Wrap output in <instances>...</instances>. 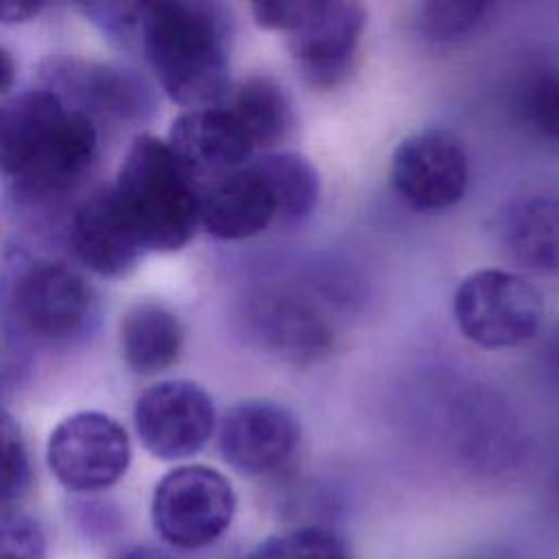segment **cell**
Returning <instances> with one entry per match:
<instances>
[{
  "instance_id": "9",
  "label": "cell",
  "mask_w": 559,
  "mask_h": 559,
  "mask_svg": "<svg viewBox=\"0 0 559 559\" xmlns=\"http://www.w3.org/2000/svg\"><path fill=\"white\" fill-rule=\"evenodd\" d=\"M469 179L467 153L448 129H421L406 135L391 157V186L419 212L456 205Z\"/></svg>"
},
{
  "instance_id": "18",
  "label": "cell",
  "mask_w": 559,
  "mask_h": 559,
  "mask_svg": "<svg viewBox=\"0 0 559 559\" xmlns=\"http://www.w3.org/2000/svg\"><path fill=\"white\" fill-rule=\"evenodd\" d=\"M236 118L255 155L275 151L293 127V105L286 90L271 76H247L231 83L221 100Z\"/></svg>"
},
{
  "instance_id": "19",
  "label": "cell",
  "mask_w": 559,
  "mask_h": 559,
  "mask_svg": "<svg viewBox=\"0 0 559 559\" xmlns=\"http://www.w3.org/2000/svg\"><path fill=\"white\" fill-rule=\"evenodd\" d=\"M183 330L173 310L155 301L129 308L120 321V352L127 367L140 376H155L177 362Z\"/></svg>"
},
{
  "instance_id": "25",
  "label": "cell",
  "mask_w": 559,
  "mask_h": 559,
  "mask_svg": "<svg viewBox=\"0 0 559 559\" xmlns=\"http://www.w3.org/2000/svg\"><path fill=\"white\" fill-rule=\"evenodd\" d=\"M0 559H46L39 522L15 507H0Z\"/></svg>"
},
{
  "instance_id": "4",
  "label": "cell",
  "mask_w": 559,
  "mask_h": 559,
  "mask_svg": "<svg viewBox=\"0 0 559 559\" xmlns=\"http://www.w3.org/2000/svg\"><path fill=\"white\" fill-rule=\"evenodd\" d=\"M452 312L467 341L485 349H504L518 347L539 332L544 299L518 273L480 269L459 284Z\"/></svg>"
},
{
  "instance_id": "33",
  "label": "cell",
  "mask_w": 559,
  "mask_h": 559,
  "mask_svg": "<svg viewBox=\"0 0 559 559\" xmlns=\"http://www.w3.org/2000/svg\"><path fill=\"white\" fill-rule=\"evenodd\" d=\"M472 559H511V557L504 555V552H485V555H478V557H472Z\"/></svg>"
},
{
  "instance_id": "26",
  "label": "cell",
  "mask_w": 559,
  "mask_h": 559,
  "mask_svg": "<svg viewBox=\"0 0 559 559\" xmlns=\"http://www.w3.org/2000/svg\"><path fill=\"white\" fill-rule=\"evenodd\" d=\"M79 9L116 46H140L142 2H87Z\"/></svg>"
},
{
  "instance_id": "3",
  "label": "cell",
  "mask_w": 559,
  "mask_h": 559,
  "mask_svg": "<svg viewBox=\"0 0 559 559\" xmlns=\"http://www.w3.org/2000/svg\"><path fill=\"white\" fill-rule=\"evenodd\" d=\"M111 194L144 253L179 251L199 229L197 183L157 135L133 138Z\"/></svg>"
},
{
  "instance_id": "13",
  "label": "cell",
  "mask_w": 559,
  "mask_h": 559,
  "mask_svg": "<svg viewBox=\"0 0 559 559\" xmlns=\"http://www.w3.org/2000/svg\"><path fill=\"white\" fill-rule=\"evenodd\" d=\"M166 144L194 183L240 168L255 157L247 135L223 103L186 109L173 120Z\"/></svg>"
},
{
  "instance_id": "5",
  "label": "cell",
  "mask_w": 559,
  "mask_h": 559,
  "mask_svg": "<svg viewBox=\"0 0 559 559\" xmlns=\"http://www.w3.org/2000/svg\"><path fill=\"white\" fill-rule=\"evenodd\" d=\"M236 515V491L207 465H179L155 485L151 518L159 537L181 550L214 544Z\"/></svg>"
},
{
  "instance_id": "16",
  "label": "cell",
  "mask_w": 559,
  "mask_h": 559,
  "mask_svg": "<svg viewBox=\"0 0 559 559\" xmlns=\"http://www.w3.org/2000/svg\"><path fill=\"white\" fill-rule=\"evenodd\" d=\"M70 242L90 271L111 280L127 277L144 255L114 201L111 186L94 190L79 203L70 221Z\"/></svg>"
},
{
  "instance_id": "32",
  "label": "cell",
  "mask_w": 559,
  "mask_h": 559,
  "mask_svg": "<svg viewBox=\"0 0 559 559\" xmlns=\"http://www.w3.org/2000/svg\"><path fill=\"white\" fill-rule=\"evenodd\" d=\"M550 498H552V502H555V507L559 511V467H557V472L552 476V483H550Z\"/></svg>"
},
{
  "instance_id": "31",
  "label": "cell",
  "mask_w": 559,
  "mask_h": 559,
  "mask_svg": "<svg viewBox=\"0 0 559 559\" xmlns=\"http://www.w3.org/2000/svg\"><path fill=\"white\" fill-rule=\"evenodd\" d=\"M15 70V59L4 46H0V96H4L13 87Z\"/></svg>"
},
{
  "instance_id": "10",
  "label": "cell",
  "mask_w": 559,
  "mask_h": 559,
  "mask_svg": "<svg viewBox=\"0 0 559 559\" xmlns=\"http://www.w3.org/2000/svg\"><path fill=\"white\" fill-rule=\"evenodd\" d=\"M20 325L44 343L79 338L94 314V295L81 273L63 262H35L13 286Z\"/></svg>"
},
{
  "instance_id": "24",
  "label": "cell",
  "mask_w": 559,
  "mask_h": 559,
  "mask_svg": "<svg viewBox=\"0 0 559 559\" xmlns=\"http://www.w3.org/2000/svg\"><path fill=\"white\" fill-rule=\"evenodd\" d=\"M31 485V461L20 424L0 408V507L26 493Z\"/></svg>"
},
{
  "instance_id": "6",
  "label": "cell",
  "mask_w": 559,
  "mask_h": 559,
  "mask_svg": "<svg viewBox=\"0 0 559 559\" xmlns=\"http://www.w3.org/2000/svg\"><path fill=\"white\" fill-rule=\"evenodd\" d=\"M46 461L72 493H98L116 485L131 463V441L120 421L98 411L61 419L48 437Z\"/></svg>"
},
{
  "instance_id": "27",
  "label": "cell",
  "mask_w": 559,
  "mask_h": 559,
  "mask_svg": "<svg viewBox=\"0 0 559 559\" xmlns=\"http://www.w3.org/2000/svg\"><path fill=\"white\" fill-rule=\"evenodd\" d=\"M312 7H314V0H269V2H253L251 15L258 26L266 31H284L288 35L304 24Z\"/></svg>"
},
{
  "instance_id": "22",
  "label": "cell",
  "mask_w": 559,
  "mask_h": 559,
  "mask_svg": "<svg viewBox=\"0 0 559 559\" xmlns=\"http://www.w3.org/2000/svg\"><path fill=\"white\" fill-rule=\"evenodd\" d=\"M524 122L546 140H559V70L535 68L520 90Z\"/></svg>"
},
{
  "instance_id": "11",
  "label": "cell",
  "mask_w": 559,
  "mask_h": 559,
  "mask_svg": "<svg viewBox=\"0 0 559 559\" xmlns=\"http://www.w3.org/2000/svg\"><path fill=\"white\" fill-rule=\"evenodd\" d=\"M301 443L293 411L271 400L234 404L218 421V450L229 467L247 476L282 472Z\"/></svg>"
},
{
  "instance_id": "15",
  "label": "cell",
  "mask_w": 559,
  "mask_h": 559,
  "mask_svg": "<svg viewBox=\"0 0 559 559\" xmlns=\"http://www.w3.org/2000/svg\"><path fill=\"white\" fill-rule=\"evenodd\" d=\"M247 330L255 345L290 362L319 358L334 338L323 310L290 290L258 295L247 310Z\"/></svg>"
},
{
  "instance_id": "2",
  "label": "cell",
  "mask_w": 559,
  "mask_h": 559,
  "mask_svg": "<svg viewBox=\"0 0 559 559\" xmlns=\"http://www.w3.org/2000/svg\"><path fill=\"white\" fill-rule=\"evenodd\" d=\"M234 17L203 0L142 2L140 50L166 96L188 109L221 103L231 87Z\"/></svg>"
},
{
  "instance_id": "29",
  "label": "cell",
  "mask_w": 559,
  "mask_h": 559,
  "mask_svg": "<svg viewBox=\"0 0 559 559\" xmlns=\"http://www.w3.org/2000/svg\"><path fill=\"white\" fill-rule=\"evenodd\" d=\"M44 4H26V2H0V24H24L35 20L41 13Z\"/></svg>"
},
{
  "instance_id": "30",
  "label": "cell",
  "mask_w": 559,
  "mask_h": 559,
  "mask_svg": "<svg viewBox=\"0 0 559 559\" xmlns=\"http://www.w3.org/2000/svg\"><path fill=\"white\" fill-rule=\"evenodd\" d=\"M111 559H173V557L162 548H155L148 544H129L120 548Z\"/></svg>"
},
{
  "instance_id": "17",
  "label": "cell",
  "mask_w": 559,
  "mask_h": 559,
  "mask_svg": "<svg viewBox=\"0 0 559 559\" xmlns=\"http://www.w3.org/2000/svg\"><path fill=\"white\" fill-rule=\"evenodd\" d=\"M496 236L502 253L518 266L537 273L559 271V199L524 197L498 216Z\"/></svg>"
},
{
  "instance_id": "21",
  "label": "cell",
  "mask_w": 559,
  "mask_h": 559,
  "mask_svg": "<svg viewBox=\"0 0 559 559\" xmlns=\"http://www.w3.org/2000/svg\"><path fill=\"white\" fill-rule=\"evenodd\" d=\"M249 559H352L345 539L323 524H304L260 542Z\"/></svg>"
},
{
  "instance_id": "14",
  "label": "cell",
  "mask_w": 559,
  "mask_h": 559,
  "mask_svg": "<svg viewBox=\"0 0 559 559\" xmlns=\"http://www.w3.org/2000/svg\"><path fill=\"white\" fill-rule=\"evenodd\" d=\"M199 227L218 240H245L277 223L271 186L258 164H249L197 183Z\"/></svg>"
},
{
  "instance_id": "8",
  "label": "cell",
  "mask_w": 559,
  "mask_h": 559,
  "mask_svg": "<svg viewBox=\"0 0 559 559\" xmlns=\"http://www.w3.org/2000/svg\"><path fill=\"white\" fill-rule=\"evenodd\" d=\"M135 432L153 456L183 461L199 454L216 430L210 393L192 380H164L144 389L133 406Z\"/></svg>"
},
{
  "instance_id": "1",
  "label": "cell",
  "mask_w": 559,
  "mask_h": 559,
  "mask_svg": "<svg viewBox=\"0 0 559 559\" xmlns=\"http://www.w3.org/2000/svg\"><path fill=\"white\" fill-rule=\"evenodd\" d=\"M98 153V127L44 87L0 103V175L31 203L74 190Z\"/></svg>"
},
{
  "instance_id": "12",
  "label": "cell",
  "mask_w": 559,
  "mask_h": 559,
  "mask_svg": "<svg viewBox=\"0 0 559 559\" xmlns=\"http://www.w3.org/2000/svg\"><path fill=\"white\" fill-rule=\"evenodd\" d=\"M367 13L360 2H317L299 28L288 33V52L306 83L332 90L352 74Z\"/></svg>"
},
{
  "instance_id": "20",
  "label": "cell",
  "mask_w": 559,
  "mask_h": 559,
  "mask_svg": "<svg viewBox=\"0 0 559 559\" xmlns=\"http://www.w3.org/2000/svg\"><path fill=\"white\" fill-rule=\"evenodd\" d=\"M266 177L277 205V223L297 225L319 203L321 179L308 157L293 151H269L253 157Z\"/></svg>"
},
{
  "instance_id": "7",
  "label": "cell",
  "mask_w": 559,
  "mask_h": 559,
  "mask_svg": "<svg viewBox=\"0 0 559 559\" xmlns=\"http://www.w3.org/2000/svg\"><path fill=\"white\" fill-rule=\"evenodd\" d=\"M39 87L59 96L68 107L96 122H131L153 107L146 83L127 68L52 55L39 63Z\"/></svg>"
},
{
  "instance_id": "23",
  "label": "cell",
  "mask_w": 559,
  "mask_h": 559,
  "mask_svg": "<svg viewBox=\"0 0 559 559\" xmlns=\"http://www.w3.org/2000/svg\"><path fill=\"white\" fill-rule=\"evenodd\" d=\"M487 2H424L417 11V26L432 41H459L474 33L489 15Z\"/></svg>"
},
{
  "instance_id": "28",
  "label": "cell",
  "mask_w": 559,
  "mask_h": 559,
  "mask_svg": "<svg viewBox=\"0 0 559 559\" xmlns=\"http://www.w3.org/2000/svg\"><path fill=\"white\" fill-rule=\"evenodd\" d=\"M74 515L79 520L81 533H85L90 539H103L107 535H114L118 526V513L103 502H81Z\"/></svg>"
}]
</instances>
